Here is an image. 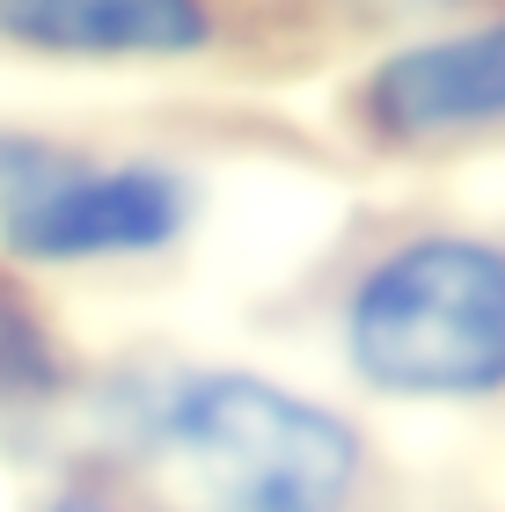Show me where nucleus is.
Returning <instances> with one entry per match:
<instances>
[{
  "mask_svg": "<svg viewBox=\"0 0 505 512\" xmlns=\"http://www.w3.org/2000/svg\"><path fill=\"white\" fill-rule=\"evenodd\" d=\"M366 110L403 139L505 125V15L381 59L366 81Z\"/></svg>",
  "mask_w": 505,
  "mask_h": 512,
  "instance_id": "obj_4",
  "label": "nucleus"
},
{
  "mask_svg": "<svg viewBox=\"0 0 505 512\" xmlns=\"http://www.w3.org/2000/svg\"><path fill=\"white\" fill-rule=\"evenodd\" d=\"M0 37L74 59H162L205 44L198 0H0Z\"/></svg>",
  "mask_w": 505,
  "mask_h": 512,
  "instance_id": "obj_5",
  "label": "nucleus"
},
{
  "mask_svg": "<svg viewBox=\"0 0 505 512\" xmlns=\"http://www.w3.org/2000/svg\"><path fill=\"white\" fill-rule=\"evenodd\" d=\"M59 512H96V505H59Z\"/></svg>",
  "mask_w": 505,
  "mask_h": 512,
  "instance_id": "obj_6",
  "label": "nucleus"
},
{
  "mask_svg": "<svg viewBox=\"0 0 505 512\" xmlns=\"http://www.w3.org/2000/svg\"><path fill=\"white\" fill-rule=\"evenodd\" d=\"M183 220V191L169 169L125 161V169H22L8 176L0 235L37 264H81V256H132L162 249Z\"/></svg>",
  "mask_w": 505,
  "mask_h": 512,
  "instance_id": "obj_3",
  "label": "nucleus"
},
{
  "mask_svg": "<svg viewBox=\"0 0 505 512\" xmlns=\"http://www.w3.org/2000/svg\"><path fill=\"white\" fill-rule=\"evenodd\" d=\"M352 366L388 395L476 403L505 388V249L425 235L388 249L344 308Z\"/></svg>",
  "mask_w": 505,
  "mask_h": 512,
  "instance_id": "obj_2",
  "label": "nucleus"
},
{
  "mask_svg": "<svg viewBox=\"0 0 505 512\" xmlns=\"http://www.w3.org/2000/svg\"><path fill=\"white\" fill-rule=\"evenodd\" d=\"M154 461L183 512H352L359 432L257 374H198L154 417Z\"/></svg>",
  "mask_w": 505,
  "mask_h": 512,
  "instance_id": "obj_1",
  "label": "nucleus"
}]
</instances>
